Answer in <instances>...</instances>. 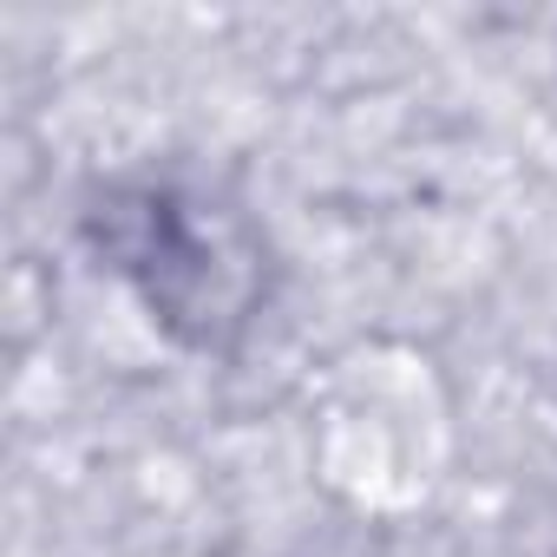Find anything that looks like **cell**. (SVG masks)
Segmentation results:
<instances>
[{
  "label": "cell",
  "instance_id": "1",
  "mask_svg": "<svg viewBox=\"0 0 557 557\" xmlns=\"http://www.w3.org/2000/svg\"><path fill=\"white\" fill-rule=\"evenodd\" d=\"M112 256L132 283L151 296V309L164 315H197L203 335L216 315H230V289L216 269V243H203V230L190 223V210H177L171 197H138L112 210Z\"/></svg>",
  "mask_w": 557,
  "mask_h": 557
}]
</instances>
